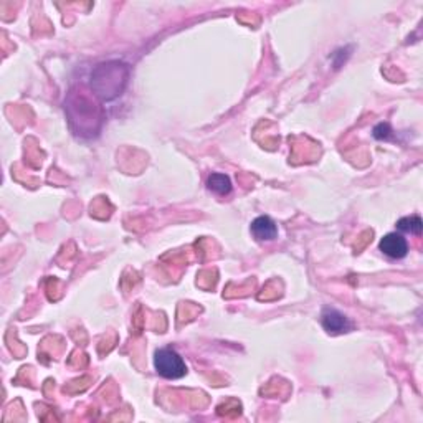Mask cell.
<instances>
[{"label":"cell","mask_w":423,"mask_h":423,"mask_svg":"<svg viewBox=\"0 0 423 423\" xmlns=\"http://www.w3.org/2000/svg\"><path fill=\"white\" fill-rule=\"evenodd\" d=\"M154 367L157 374L167 380L182 379L187 374V366H185L182 355L177 351L171 349V347H163V349L156 351Z\"/></svg>","instance_id":"obj_2"},{"label":"cell","mask_w":423,"mask_h":423,"mask_svg":"<svg viewBox=\"0 0 423 423\" xmlns=\"http://www.w3.org/2000/svg\"><path fill=\"white\" fill-rule=\"evenodd\" d=\"M321 322L329 334H344L352 329L351 319L334 308H324L321 314Z\"/></svg>","instance_id":"obj_3"},{"label":"cell","mask_w":423,"mask_h":423,"mask_svg":"<svg viewBox=\"0 0 423 423\" xmlns=\"http://www.w3.org/2000/svg\"><path fill=\"white\" fill-rule=\"evenodd\" d=\"M130 81V66L123 61L99 63L91 73V90L101 101H111L121 96Z\"/></svg>","instance_id":"obj_1"},{"label":"cell","mask_w":423,"mask_h":423,"mask_svg":"<svg viewBox=\"0 0 423 423\" xmlns=\"http://www.w3.org/2000/svg\"><path fill=\"white\" fill-rule=\"evenodd\" d=\"M379 250L392 260H402L409 253V242L400 234H387L380 240Z\"/></svg>","instance_id":"obj_4"},{"label":"cell","mask_w":423,"mask_h":423,"mask_svg":"<svg viewBox=\"0 0 423 423\" xmlns=\"http://www.w3.org/2000/svg\"><path fill=\"white\" fill-rule=\"evenodd\" d=\"M250 231L258 242H273L278 236V227L275 220L268 217V215H261V217L253 220Z\"/></svg>","instance_id":"obj_5"},{"label":"cell","mask_w":423,"mask_h":423,"mask_svg":"<svg viewBox=\"0 0 423 423\" xmlns=\"http://www.w3.org/2000/svg\"><path fill=\"white\" fill-rule=\"evenodd\" d=\"M207 189H209L210 192H214L215 196L225 197L231 192L234 185H231L230 177L225 176V174L212 172L210 176L207 177Z\"/></svg>","instance_id":"obj_6"},{"label":"cell","mask_w":423,"mask_h":423,"mask_svg":"<svg viewBox=\"0 0 423 423\" xmlns=\"http://www.w3.org/2000/svg\"><path fill=\"white\" fill-rule=\"evenodd\" d=\"M374 138L379 141H389L392 138V127L389 123H380L374 127Z\"/></svg>","instance_id":"obj_8"},{"label":"cell","mask_w":423,"mask_h":423,"mask_svg":"<svg viewBox=\"0 0 423 423\" xmlns=\"http://www.w3.org/2000/svg\"><path fill=\"white\" fill-rule=\"evenodd\" d=\"M397 228H399L400 231H404V234L420 236L423 230V222L418 215H410V217L400 218L399 222H397Z\"/></svg>","instance_id":"obj_7"}]
</instances>
